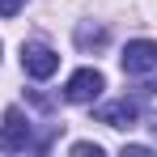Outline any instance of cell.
<instances>
[{"instance_id": "1", "label": "cell", "mask_w": 157, "mask_h": 157, "mask_svg": "<svg viewBox=\"0 0 157 157\" xmlns=\"http://www.w3.org/2000/svg\"><path fill=\"white\" fill-rule=\"evenodd\" d=\"M0 149H4V153H26V149H38L34 128H30V119L17 110V106H9V110H4V123H0Z\"/></svg>"}, {"instance_id": "2", "label": "cell", "mask_w": 157, "mask_h": 157, "mask_svg": "<svg viewBox=\"0 0 157 157\" xmlns=\"http://www.w3.org/2000/svg\"><path fill=\"white\" fill-rule=\"evenodd\" d=\"M119 64H123L128 77L153 72V68H157V43H153V38H132L128 47H123V55H119Z\"/></svg>"}, {"instance_id": "3", "label": "cell", "mask_w": 157, "mask_h": 157, "mask_svg": "<svg viewBox=\"0 0 157 157\" xmlns=\"http://www.w3.org/2000/svg\"><path fill=\"white\" fill-rule=\"evenodd\" d=\"M102 89H106V77L98 72V68H81V72H72V77H68L64 98H68V102H94Z\"/></svg>"}, {"instance_id": "4", "label": "cell", "mask_w": 157, "mask_h": 157, "mask_svg": "<svg viewBox=\"0 0 157 157\" xmlns=\"http://www.w3.org/2000/svg\"><path fill=\"white\" fill-rule=\"evenodd\" d=\"M21 68H26L34 81H47L55 68H59V55H55L47 43H26V47H21Z\"/></svg>"}, {"instance_id": "5", "label": "cell", "mask_w": 157, "mask_h": 157, "mask_svg": "<svg viewBox=\"0 0 157 157\" xmlns=\"http://www.w3.org/2000/svg\"><path fill=\"white\" fill-rule=\"evenodd\" d=\"M94 119L106 123V128H132L136 119H140V102L136 98H115V102H102L94 110Z\"/></svg>"}, {"instance_id": "6", "label": "cell", "mask_w": 157, "mask_h": 157, "mask_svg": "<svg viewBox=\"0 0 157 157\" xmlns=\"http://www.w3.org/2000/svg\"><path fill=\"white\" fill-rule=\"evenodd\" d=\"M77 47L89 51V47H106V26H77Z\"/></svg>"}, {"instance_id": "7", "label": "cell", "mask_w": 157, "mask_h": 157, "mask_svg": "<svg viewBox=\"0 0 157 157\" xmlns=\"http://www.w3.org/2000/svg\"><path fill=\"white\" fill-rule=\"evenodd\" d=\"M72 153H77V157H102V149H98V144H89V140H77V144H72Z\"/></svg>"}, {"instance_id": "8", "label": "cell", "mask_w": 157, "mask_h": 157, "mask_svg": "<svg viewBox=\"0 0 157 157\" xmlns=\"http://www.w3.org/2000/svg\"><path fill=\"white\" fill-rule=\"evenodd\" d=\"M21 9H26V0H0V17H13Z\"/></svg>"}, {"instance_id": "9", "label": "cell", "mask_w": 157, "mask_h": 157, "mask_svg": "<svg viewBox=\"0 0 157 157\" xmlns=\"http://www.w3.org/2000/svg\"><path fill=\"white\" fill-rule=\"evenodd\" d=\"M144 89H149V94H157V81H149V85H144Z\"/></svg>"}, {"instance_id": "10", "label": "cell", "mask_w": 157, "mask_h": 157, "mask_svg": "<svg viewBox=\"0 0 157 157\" xmlns=\"http://www.w3.org/2000/svg\"><path fill=\"white\" fill-rule=\"evenodd\" d=\"M149 128H153V136H157V115H153V119H149Z\"/></svg>"}]
</instances>
